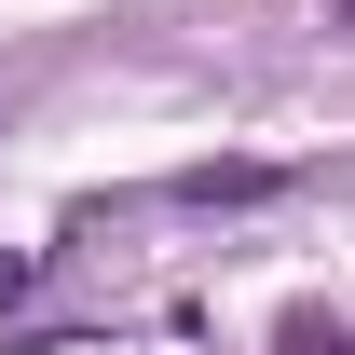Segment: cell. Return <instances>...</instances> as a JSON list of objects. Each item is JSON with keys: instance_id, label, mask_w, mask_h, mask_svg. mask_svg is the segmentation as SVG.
Returning a JSON list of instances; mask_svg holds the SVG:
<instances>
[{"instance_id": "cell-1", "label": "cell", "mask_w": 355, "mask_h": 355, "mask_svg": "<svg viewBox=\"0 0 355 355\" xmlns=\"http://www.w3.org/2000/svg\"><path fill=\"white\" fill-rule=\"evenodd\" d=\"M178 191L191 205H260V191H287V164H191Z\"/></svg>"}, {"instance_id": "cell-2", "label": "cell", "mask_w": 355, "mask_h": 355, "mask_svg": "<svg viewBox=\"0 0 355 355\" xmlns=\"http://www.w3.org/2000/svg\"><path fill=\"white\" fill-rule=\"evenodd\" d=\"M287 355H355V328H328V314H301V328H287Z\"/></svg>"}, {"instance_id": "cell-3", "label": "cell", "mask_w": 355, "mask_h": 355, "mask_svg": "<svg viewBox=\"0 0 355 355\" xmlns=\"http://www.w3.org/2000/svg\"><path fill=\"white\" fill-rule=\"evenodd\" d=\"M342 14H355V0H342Z\"/></svg>"}]
</instances>
